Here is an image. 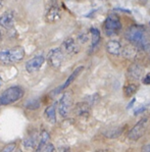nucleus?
I'll use <instances>...</instances> for the list:
<instances>
[{"mask_svg":"<svg viewBox=\"0 0 150 152\" xmlns=\"http://www.w3.org/2000/svg\"><path fill=\"white\" fill-rule=\"evenodd\" d=\"M126 39L132 44L133 46L143 50L150 49L149 39L143 28L139 26H132L125 32Z\"/></svg>","mask_w":150,"mask_h":152,"instance_id":"f257e3e1","label":"nucleus"},{"mask_svg":"<svg viewBox=\"0 0 150 152\" xmlns=\"http://www.w3.org/2000/svg\"><path fill=\"white\" fill-rule=\"evenodd\" d=\"M24 96V90L18 86L9 87L0 95V105H8L18 101Z\"/></svg>","mask_w":150,"mask_h":152,"instance_id":"f03ea898","label":"nucleus"},{"mask_svg":"<svg viewBox=\"0 0 150 152\" xmlns=\"http://www.w3.org/2000/svg\"><path fill=\"white\" fill-rule=\"evenodd\" d=\"M149 124V118L145 116V118H141L137 124L130 130L128 134V138L130 140H133V141H136V140L140 139L143 135L146 132V129L148 127Z\"/></svg>","mask_w":150,"mask_h":152,"instance_id":"7ed1b4c3","label":"nucleus"},{"mask_svg":"<svg viewBox=\"0 0 150 152\" xmlns=\"http://www.w3.org/2000/svg\"><path fill=\"white\" fill-rule=\"evenodd\" d=\"M121 29V23L119 18L116 15H109L105 20L104 31L107 36L116 34Z\"/></svg>","mask_w":150,"mask_h":152,"instance_id":"20e7f679","label":"nucleus"},{"mask_svg":"<svg viewBox=\"0 0 150 152\" xmlns=\"http://www.w3.org/2000/svg\"><path fill=\"white\" fill-rule=\"evenodd\" d=\"M72 93L65 92L62 95L61 99L59 100V105H58V111H59V114L62 118H67L70 114V111H71L72 108Z\"/></svg>","mask_w":150,"mask_h":152,"instance_id":"39448f33","label":"nucleus"},{"mask_svg":"<svg viewBox=\"0 0 150 152\" xmlns=\"http://www.w3.org/2000/svg\"><path fill=\"white\" fill-rule=\"evenodd\" d=\"M63 58H64V55H63V51L61 50V48L52 49V50L49 51L47 55L48 62L50 64L51 66L55 67V69L60 67V65L62 64Z\"/></svg>","mask_w":150,"mask_h":152,"instance_id":"423d86ee","label":"nucleus"},{"mask_svg":"<svg viewBox=\"0 0 150 152\" xmlns=\"http://www.w3.org/2000/svg\"><path fill=\"white\" fill-rule=\"evenodd\" d=\"M44 61H45V58L42 55H36L34 56L31 59H29L26 62V69L29 72H38L41 66L43 65Z\"/></svg>","mask_w":150,"mask_h":152,"instance_id":"0eeeda50","label":"nucleus"},{"mask_svg":"<svg viewBox=\"0 0 150 152\" xmlns=\"http://www.w3.org/2000/svg\"><path fill=\"white\" fill-rule=\"evenodd\" d=\"M105 48H106V51L109 53V54L111 55H121V53H123V45L121 44V42L118 41V40H110L107 42L106 46H105Z\"/></svg>","mask_w":150,"mask_h":152,"instance_id":"6e6552de","label":"nucleus"},{"mask_svg":"<svg viewBox=\"0 0 150 152\" xmlns=\"http://www.w3.org/2000/svg\"><path fill=\"white\" fill-rule=\"evenodd\" d=\"M15 25V15L12 11H6L0 16V26L5 29H11Z\"/></svg>","mask_w":150,"mask_h":152,"instance_id":"1a4fd4ad","label":"nucleus"},{"mask_svg":"<svg viewBox=\"0 0 150 152\" xmlns=\"http://www.w3.org/2000/svg\"><path fill=\"white\" fill-rule=\"evenodd\" d=\"M143 67L137 64H133L128 69V77L131 80H140L143 75Z\"/></svg>","mask_w":150,"mask_h":152,"instance_id":"9d476101","label":"nucleus"},{"mask_svg":"<svg viewBox=\"0 0 150 152\" xmlns=\"http://www.w3.org/2000/svg\"><path fill=\"white\" fill-rule=\"evenodd\" d=\"M9 56H10V61L18 62L24 58L25 56V50L22 46H15L12 49H9Z\"/></svg>","mask_w":150,"mask_h":152,"instance_id":"9b49d317","label":"nucleus"},{"mask_svg":"<svg viewBox=\"0 0 150 152\" xmlns=\"http://www.w3.org/2000/svg\"><path fill=\"white\" fill-rule=\"evenodd\" d=\"M90 110H91V107L90 105L86 102H80V103H77L76 106H75V109H74V112L76 115L78 116H89L90 114Z\"/></svg>","mask_w":150,"mask_h":152,"instance_id":"f8f14e48","label":"nucleus"},{"mask_svg":"<svg viewBox=\"0 0 150 152\" xmlns=\"http://www.w3.org/2000/svg\"><path fill=\"white\" fill-rule=\"evenodd\" d=\"M61 50L65 51L67 54H75V53H77L79 51L78 45H77V43L72 38H69L67 40H64L61 45Z\"/></svg>","mask_w":150,"mask_h":152,"instance_id":"ddd939ff","label":"nucleus"},{"mask_svg":"<svg viewBox=\"0 0 150 152\" xmlns=\"http://www.w3.org/2000/svg\"><path fill=\"white\" fill-rule=\"evenodd\" d=\"M60 18V12L58 10V8L56 6H51L50 8L48 9L47 13H46V20L50 24H53V23L57 22Z\"/></svg>","mask_w":150,"mask_h":152,"instance_id":"4468645a","label":"nucleus"},{"mask_svg":"<svg viewBox=\"0 0 150 152\" xmlns=\"http://www.w3.org/2000/svg\"><path fill=\"white\" fill-rule=\"evenodd\" d=\"M83 69H84V66H78V67H77V69L72 72L71 76H70L69 78H67V80L65 81V83L63 84V85L61 86V87H60L59 91H60V90H63V89H67V87H69V86L71 85V84L72 83V82H74L75 80H76L77 77H78L80 74H81V72L83 71Z\"/></svg>","mask_w":150,"mask_h":152,"instance_id":"2eb2a0df","label":"nucleus"},{"mask_svg":"<svg viewBox=\"0 0 150 152\" xmlns=\"http://www.w3.org/2000/svg\"><path fill=\"white\" fill-rule=\"evenodd\" d=\"M49 139H50V136H49L47 131L43 130L41 132V140H40V143H39L38 146H37V149L35 152H41L42 150H43V149L49 144L48 143Z\"/></svg>","mask_w":150,"mask_h":152,"instance_id":"dca6fc26","label":"nucleus"},{"mask_svg":"<svg viewBox=\"0 0 150 152\" xmlns=\"http://www.w3.org/2000/svg\"><path fill=\"white\" fill-rule=\"evenodd\" d=\"M55 105L56 104H51L45 109V116L51 124L56 123V106Z\"/></svg>","mask_w":150,"mask_h":152,"instance_id":"f3484780","label":"nucleus"},{"mask_svg":"<svg viewBox=\"0 0 150 152\" xmlns=\"http://www.w3.org/2000/svg\"><path fill=\"white\" fill-rule=\"evenodd\" d=\"M137 90H138V86L134 83H130L124 87V95L126 97H132L137 92Z\"/></svg>","mask_w":150,"mask_h":152,"instance_id":"a211bd4d","label":"nucleus"},{"mask_svg":"<svg viewBox=\"0 0 150 152\" xmlns=\"http://www.w3.org/2000/svg\"><path fill=\"white\" fill-rule=\"evenodd\" d=\"M11 64L10 56H9V50L7 49H1L0 50V64L6 65Z\"/></svg>","mask_w":150,"mask_h":152,"instance_id":"6ab92c4d","label":"nucleus"},{"mask_svg":"<svg viewBox=\"0 0 150 152\" xmlns=\"http://www.w3.org/2000/svg\"><path fill=\"white\" fill-rule=\"evenodd\" d=\"M91 35H92V44H91V48H94L98 45L100 41V32L99 30L95 29V28H92L90 30Z\"/></svg>","mask_w":150,"mask_h":152,"instance_id":"aec40b11","label":"nucleus"},{"mask_svg":"<svg viewBox=\"0 0 150 152\" xmlns=\"http://www.w3.org/2000/svg\"><path fill=\"white\" fill-rule=\"evenodd\" d=\"M36 141H37V135H31L30 137L26 138L25 141H24V144L25 146L27 147V148H33V147L36 146Z\"/></svg>","mask_w":150,"mask_h":152,"instance_id":"412c9836","label":"nucleus"},{"mask_svg":"<svg viewBox=\"0 0 150 152\" xmlns=\"http://www.w3.org/2000/svg\"><path fill=\"white\" fill-rule=\"evenodd\" d=\"M26 107H27L28 109H37L40 107V102L37 99H33L31 101L26 103Z\"/></svg>","mask_w":150,"mask_h":152,"instance_id":"4be33fe9","label":"nucleus"},{"mask_svg":"<svg viewBox=\"0 0 150 152\" xmlns=\"http://www.w3.org/2000/svg\"><path fill=\"white\" fill-rule=\"evenodd\" d=\"M15 149V143H10L3 147L1 152H12Z\"/></svg>","mask_w":150,"mask_h":152,"instance_id":"5701e85b","label":"nucleus"},{"mask_svg":"<svg viewBox=\"0 0 150 152\" xmlns=\"http://www.w3.org/2000/svg\"><path fill=\"white\" fill-rule=\"evenodd\" d=\"M53 151H54V146H53L51 143H49L41 152H53Z\"/></svg>","mask_w":150,"mask_h":152,"instance_id":"b1692460","label":"nucleus"},{"mask_svg":"<svg viewBox=\"0 0 150 152\" xmlns=\"http://www.w3.org/2000/svg\"><path fill=\"white\" fill-rule=\"evenodd\" d=\"M143 83H144L145 85H150V72L146 75V77H145L144 80H143Z\"/></svg>","mask_w":150,"mask_h":152,"instance_id":"393cba45","label":"nucleus"},{"mask_svg":"<svg viewBox=\"0 0 150 152\" xmlns=\"http://www.w3.org/2000/svg\"><path fill=\"white\" fill-rule=\"evenodd\" d=\"M145 110H146V107H140L139 109H137V110L135 111V115H138V114H140V113H142V112H144Z\"/></svg>","mask_w":150,"mask_h":152,"instance_id":"a878e982","label":"nucleus"},{"mask_svg":"<svg viewBox=\"0 0 150 152\" xmlns=\"http://www.w3.org/2000/svg\"><path fill=\"white\" fill-rule=\"evenodd\" d=\"M142 152H150V144H147L143 147L142 149Z\"/></svg>","mask_w":150,"mask_h":152,"instance_id":"bb28decb","label":"nucleus"},{"mask_svg":"<svg viewBox=\"0 0 150 152\" xmlns=\"http://www.w3.org/2000/svg\"><path fill=\"white\" fill-rule=\"evenodd\" d=\"M135 101H136V99H135V98H133V100H132V101H131L130 103H129V105H128V109H129V108H131V107L133 106V104H134V102H135Z\"/></svg>","mask_w":150,"mask_h":152,"instance_id":"cd10ccee","label":"nucleus"},{"mask_svg":"<svg viewBox=\"0 0 150 152\" xmlns=\"http://www.w3.org/2000/svg\"><path fill=\"white\" fill-rule=\"evenodd\" d=\"M118 10H121V11H123V12H127V13H130L131 11L130 10H127V9H121V8H116Z\"/></svg>","mask_w":150,"mask_h":152,"instance_id":"c85d7f7f","label":"nucleus"},{"mask_svg":"<svg viewBox=\"0 0 150 152\" xmlns=\"http://www.w3.org/2000/svg\"><path fill=\"white\" fill-rule=\"evenodd\" d=\"M1 86H2V79L0 78V87H1Z\"/></svg>","mask_w":150,"mask_h":152,"instance_id":"c756f323","label":"nucleus"},{"mask_svg":"<svg viewBox=\"0 0 150 152\" xmlns=\"http://www.w3.org/2000/svg\"><path fill=\"white\" fill-rule=\"evenodd\" d=\"M2 38V33H1V31H0V39Z\"/></svg>","mask_w":150,"mask_h":152,"instance_id":"7c9ffc66","label":"nucleus"},{"mask_svg":"<svg viewBox=\"0 0 150 152\" xmlns=\"http://www.w3.org/2000/svg\"><path fill=\"white\" fill-rule=\"evenodd\" d=\"M1 4H2V2H1V1H0V5H1Z\"/></svg>","mask_w":150,"mask_h":152,"instance_id":"2f4dec72","label":"nucleus"},{"mask_svg":"<svg viewBox=\"0 0 150 152\" xmlns=\"http://www.w3.org/2000/svg\"><path fill=\"white\" fill-rule=\"evenodd\" d=\"M65 152H71V151H69V150H67V151H65Z\"/></svg>","mask_w":150,"mask_h":152,"instance_id":"473e14b6","label":"nucleus"}]
</instances>
